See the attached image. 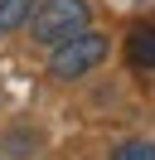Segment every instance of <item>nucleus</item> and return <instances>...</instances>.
<instances>
[{
	"label": "nucleus",
	"mask_w": 155,
	"mask_h": 160,
	"mask_svg": "<svg viewBox=\"0 0 155 160\" xmlns=\"http://www.w3.org/2000/svg\"><path fill=\"white\" fill-rule=\"evenodd\" d=\"M34 5L39 0H0V34H15L34 20Z\"/></svg>",
	"instance_id": "nucleus-3"
},
{
	"label": "nucleus",
	"mask_w": 155,
	"mask_h": 160,
	"mask_svg": "<svg viewBox=\"0 0 155 160\" xmlns=\"http://www.w3.org/2000/svg\"><path fill=\"white\" fill-rule=\"evenodd\" d=\"M107 34H97V29H82L78 39H68V44H58L53 49V58H48V73H53L58 82H73V78H87V73L97 68V63L107 58Z\"/></svg>",
	"instance_id": "nucleus-2"
},
{
	"label": "nucleus",
	"mask_w": 155,
	"mask_h": 160,
	"mask_svg": "<svg viewBox=\"0 0 155 160\" xmlns=\"http://www.w3.org/2000/svg\"><path fill=\"white\" fill-rule=\"evenodd\" d=\"M87 20H92V5H87V0H44V5H34L29 29H34L39 44L58 49V44L78 39V34L87 29Z\"/></svg>",
	"instance_id": "nucleus-1"
},
{
	"label": "nucleus",
	"mask_w": 155,
	"mask_h": 160,
	"mask_svg": "<svg viewBox=\"0 0 155 160\" xmlns=\"http://www.w3.org/2000/svg\"><path fill=\"white\" fill-rule=\"evenodd\" d=\"M136 68H155V29H131V44H126Z\"/></svg>",
	"instance_id": "nucleus-4"
},
{
	"label": "nucleus",
	"mask_w": 155,
	"mask_h": 160,
	"mask_svg": "<svg viewBox=\"0 0 155 160\" xmlns=\"http://www.w3.org/2000/svg\"><path fill=\"white\" fill-rule=\"evenodd\" d=\"M112 160H155V141H121Z\"/></svg>",
	"instance_id": "nucleus-5"
}]
</instances>
